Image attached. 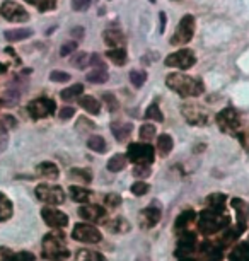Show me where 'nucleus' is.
Returning a JSON list of instances; mask_svg holds the SVG:
<instances>
[{"label":"nucleus","instance_id":"nucleus-1","mask_svg":"<svg viewBox=\"0 0 249 261\" xmlns=\"http://www.w3.org/2000/svg\"><path fill=\"white\" fill-rule=\"evenodd\" d=\"M165 84L171 91L178 92L183 97H198L205 91L202 79L186 75V73H169Z\"/></svg>","mask_w":249,"mask_h":261},{"label":"nucleus","instance_id":"nucleus-2","mask_svg":"<svg viewBox=\"0 0 249 261\" xmlns=\"http://www.w3.org/2000/svg\"><path fill=\"white\" fill-rule=\"evenodd\" d=\"M41 248H43V258L50 261H63L70 256V251H68L65 241H63V236L58 232L46 234L43 238Z\"/></svg>","mask_w":249,"mask_h":261},{"label":"nucleus","instance_id":"nucleus-3","mask_svg":"<svg viewBox=\"0 0 249 261\" xmlns=\"http://www.w3.org/2000/svg\"><path fill=\"white\" fill-rule=\"evenodd\" d=\"M229 225V217L224 212L205 208L200 215L198 220V229L203 236H212L218 232V230L226 229Z\"/></svg>","mask_w":249,"mask_h":261},{"label":"nucleus","instance_id":"nucleus-4","mask_svg":"<svg viewBox=\"0 0 249 261\" xmlns=\"http://www.w3.org/2000/svg\"><path fill=\"white\" fill-rule=\"evenodd\" d=\"M217 125L224 134L232 135V137H237L242 132L241 130V126H242L241 116H239V113L234 110V108H226V110H222L218 113Z\"/></svg>","mask_w":249,"mask_h":261},{"label":"nucleus","instance_id":"nucleus-5","mask_svg":"<svg viewBox=\"0 0 249 261\" xmlns=\"http://www.w3.org/2000/svg\"><path fill=\"white\" fill-rule=\"evenodd\" d=\"M195 34V17L193 16H184L181 21H179L178 28L174 31V36L171 38V45L174 46H183L189 43L193 39Z\"/></svg>","mask_w":249,"mask_h":261},{"label":"nucleus","instance_id":"nucleus-6","mask_svg":"<svg viewBox=\"0 0 249 261\" xmlns=\"http://www.w3.org/2000/svg\"><path fill=\"white\" fill-rule=\"evenodd\" d=\"M128 159L133 164H152L155 157V149L150 144H131L126 152Z\"/></svg>","mask_w":249,"mask_h":261},{"label":"nucleus","instance_id":"nucleus-7","mask_svg":"<svg viewBox=\"0 0 249 261\" xmlns=\"http://www.w3.org/2000/svg\"><path fill=\"white\" fill-rule=\"evenodd\" d=\"M36 196L40 201H45L48 205H60L65 200V191L57 185H38Z\"/></svg>","mask_w":249,"mask_h":261},{"label":"nucleus","instance_id":"nucleus-8","mask_svg":"<svg viewBox=\"0 0 249 261\" xmlns=\"http://www.w3.org/2000/svg\"><path fill=\"white\" fill-rule=\"evenodd\" d=\"M164 63L168 67L179 68V70H188V68H191L195 63H197V57H195V53L191 50L183 48V50L171 53V55L165 58Z\"/></svg>","mask_w":249,"mask_h":261},{"label":"nucleus","instance_id":"nucleus-9","mask_svg":"<svg viewBox=\"0 0 249 261\" xmlns=\"http://www.w3.org/2000/svg\"><path fill=\"white\" fill-rule=\"evenodd\" d=\"M72 238L79 243L86 244H96L102 239L101 230L92 224H77L74 230H72Z\"/></svg>","mask_w":249,"mask_h":261},{"label":"nucleus","instance_id":"nucleus-10","mask_svg":"<svg viewBox=\"0 0 249 261\" xmlns=\"http://www.w3.org/2000/svg\"><path fill=\"white\" fill-rule=\"evenodd\" d=\"M181 113L184 116L189 125H195V126H203L208 123V113L207 110H203L200 105H195V102H186L183 105L181 108Z\"/></svg>","mask_w":249,"mask_h":261},{"label":"nucleus","instance_id":"nucleus-11","mask_svg":"<svg viewBox=\"0 0 249 261\" xmlns=\"http://www.w3.org/2000/svg\"><path fill=\"white\" fill-rule=\"evenodd\" d=\"M57 110L55 101L48 99V97H40V99H34L27 105V111L34 120H41V118L51 116Z\"/></svg>","mask_w":249,"mask_h":261},{"label":"nucleus","instance_id":"nucleus-12","mask_svg":"<svg viewBox=\"0 0 249 261\" xmlns=\"http://www.w3.org/2000/svg\"><path fill=\"white\" fill-rule=\"evenodd\" d=\"M0 14H2V17H6L7 21H11V22H22L29 19V14L26 12V9L19 6L17 2H12V0L2 2Z\"/></svg>","mask_w":249,"mask_h":261},{"label":"nucleus","instance_id":"nucleus-13","mask_svg":"<svg viewBox=\"0 0 249 261\" xmlns=\"http://www.w3.org/2000/svg\"><path fill=\"white\" fill-rule=\"evenodd\" d=\"M41 217L46 222V225H50L53 229H62L68 224V215L63 214L62 210L55 208V205H48L41 210Z\"/></svg>","mask_w":249,"mask_h":261},{"label":"nucleus","instance_id":"nucleus-14","mask_svg":"<svg viewBox=\"0 0 249 261\" xmlns=\"http://www.w3.org/2000/svg\"><path fill=\"white\" fill-rule=\"evenodd\" d=\"M231 205L234 206L236 210V215H237V225H239V230L246 229V224H247V219H249V203H246L242 198H232Z\"/></svg>","mask_w":249,"mask_h":261},{"label":"nucleus","instance_id":"nucleus-15","mask_svg":"<svg viewBox=\"0 0 249 261\" xmlns=\"http://www.w3.org/2000/svg\"><path fill=\"white\" fill-rule=\"evenodd\" d=\"M77 214H79L80 219H84V220L97 222V220H101L106 217V210L99 205H82Z\"/></svg>","mask_w":249,"mask_h":261},{"label":"nucleus","instance_id":"nucleus-16","mask_svg":"<svg viewBox=\"0 0 249 261\" xmlns=\"http://www.w3.org/2000/svg\"><path fill=\"white\" fill-rule=\"evenodd\" d=\"M195 243H197V238H195V234L193 232H188V230H183L176 254H178V256H188V254H191L193 249H195Z\"/></svg>","mask_w":249,"mask_h":261},{"label":"nucleus","instance_id":"nucleus-17","mask_svg":"<svg viewBox=\"0 0 249 261\" xmlns=\"http://www.w3.org/2000/svg\"><path fill=\"white\" fill-rule=\"evenodd\" d=\"M102 39H104V43L108 45L109 48H123L126 39L123 36V33L120 31V29H106L104 34H102Z\"/></svg>","mask_w":249,"mask_h":261},{"label":"nucleus","instance_id":"nucleus-18","mask_svg":"<svg viewBox=\"0 0 249 261\" xmlns=\"http://www.w3.org/2000/svg\"><path fill=\"white\" fill-rule=\"evenodd\" d=\"M142 224H144V227H154V225H157V222L160 220V210L157 206H147V208L142 210Z\"/></svg>","mask_w":249,"mask_h":261},{"label":"nucleus","instance_id":"nucleus-19","mask_svg":"<svg viewBox=\"0 0 249 261\" xmlns=\"http://www.w3.org/2000/svg\"><path fill=\"white\" fill-rule=\"evenodd\" d=\"M195 219H197V214H195L193 210H184L181 215L176 219L174 222V229L178 230V232H183V230H188V227L195 222Z\"/></svg>","mask_w":249,"mask_h":261},{"label":"nucleus","instance_id":"nucleus-20","mask_svg":"<svg viewBox=\"0 0 249 261\" xmlns=\"http://www.w3.org/2000/svg\"><path fill=\"white\" fill-rule=\"evenodd\" d=\"M14 214V205L12 201L7 198L6 193L0 191V222H6Z\"/></svg>","mask_w":249,"mask_h":261},{"label":"nucleus","instance_id":"nucleus-21","mask_svg":"<svg viewBox=\"0 0 249 261\" xmlns=\"http://www.w3.org/2000/svg\"><path fill=\"white\" fill-rule=\"evenodd\" d=\"M106 227H108V230H111V232H115V234H125V232H128V230L131 229L128 220H125L123 217H116V219L106 222Z\"/></svg>","mask_w":249,"mask_h":261},{"label":"nucleus","instance_id":"nucleus-22","mask_svg":"<svg viewBox=\"0 0 249 261\" xmlns=\"http://www.w3.org/2000/svg\"><path fill=\"white\" fill-rule=\"evenodd\" d=\"M174 147V142H173V137L168 135V134H162L157 139V152L160 157H168L171 154Z\"/></svg>","mask_w":249,"mask_h":261},{"label":"nucleus","instance_id":"nucleus-23","mask_svg":"<svg viewBox=\"0 0 249 261\" xmlns=\"http://www.w3.org/2000/svg\"><path fill=\"white\" fill-rule=\"evenodd\" d=\"M231 261H249V243H241L229 254Z\"/></svg>","mask_w":249,"mask_h":261},{"label":"nucleus","instance_id":"nucleus-24","mask_svg":"<svg viewBox=\"0 0 249 261\" xmlns=\"http://www.w3.org/2000/svg\"><path fill=\"white\" fill-rule=\"evenodd\" d=\"M38 171H40L41 176H45L48 179H57L58 176H60V171H58V166L53 164V162L46 161V162H41L40 166H38Z\"/></svg>","mask_w":249,"mask_h":261},{"label":"nucleus","instance_id":"nucleus-25","mask_svg":"<svg viewBox=\"0 0 249 261\" xmlns=\"http://www.w3.org/2000/svg\"><path fill=\"white\" fill-rule=\"evenodd\" d=\"M79 102H80V106L84 108L86 111L92 113V115H97L99 110H101V102L97 101L94 96H80Z\"/></svg>","mask_w":249,"mask_h":261},{"label":"nucleus","instance_id":"nucleus-26","mask_svg":"<svg viewBox=\"0 0 249 261\" xmlns=\"http://www.w3.org/2000/svg\"><path fill=\"white\" fill-rule=\"evenodd\" d=\"M126 164H128V155H125V154H115L108 161V169L111 172H120L121 169H125Z\"/></svg>","mask_w":249,"mask_h":261},{"label":"nucleus","instance_id":"nucleus-27","mask_svg":"<svg viewBox=\"0 0 249 261\" xmlns=\"http://www.w3.org/2000/svg\"><path fill=\"white\" fill-rule=\"evenodd\" d=\"M70 196H72V200L77 201V203H87V201L92 198V193L89 190L82 188V186H72Z\"/></svg>","mask_w":249,"mask_h":261},{"label":"nucleus","instance_id":"nucleus-28","mask_svg":"<svg viewBox=\"0 0 249 261\" xmlns=\"http://www.w3.org/2000/svg\"><path fill=\"white\" fill-rule=\"evenodd\" d=\"M111 132H113V135H115V139L121 142V140H126L128 139V135L131 134V125H123V123H113L111 125Z\"/></svg>","mask_w":249,"mask_h":261},{"label":"nucleus","instance_id":"nucleus-29","mask_svg":"<svg viewBox=\"0 0 249 261\" xmlns=\"http://www.w3.org/2000/svg\"><path fill=\"white\" fill-rule=\"evenodd\" d=\"M207 205H208V208H212V210L226 212V195H222V193L210 195L207 198Z\"/></svg>","mask_w":249,"mask_h":261},{"label":"nucleus","instance_id":"nucleus-30","mask_svg":"<svg viewBox=\"0 0 249 261\" xmlns=\"http://www.w3.org/2000/svg\"><path fill=\"white\" fill-rule=\"evenodd\" d=\"M108 58L115 65H125L126 60H128V55H126L125 48H111V50H108Z\"/></svg>","mask_w":249,"mask_h":261},{"label":"nucleus","instance_id":"nucleus-31","mask_svg":"<svg viewBox=\"0 0 249 261\" xmlns=\"http://www.w3.org/2000/svg\"><path fill=\"white\" fill-rule=\"evenodd\" d=\"M87 81L92 84H102L108 81V70L104 67H94V70L87 73Z\"/></svg>","mask_w":249,"mask_h":261},{"label":"nucleus","instance_id":"nucleus-32","mask_svg":"<svg viewBox=\"0 0 249 261\" xmlns=\"http://www.w3.org/2000/svg\"><path fill=\"white\" fill-rule=\"evenodd\" d=\"M82 92H84V86L82 84H74L72 87H68V89L62 91V99L63 101H72V99H79L82 96Z\"/></svg>","mask_w":249,"mask_h":261},{"label":"nucleus","instance_id":"nucleus-33","mask_svg":"<svg viewBox=\"0 0 249 261\" xmlns=\"http://www.w3.org/2000/svg\"><path fill=\"white\" fill-rule=\"evenodd\" d=\"M31 34H33L31 29H11V31H6V39L11 43H16L29 38Z\"/></svg>","mask_w":249,"mask_h":261},{"label":"nucleus","instance_id":"nucleus-34","mask_svg":"<svg viewBox=\"0 0 249 261\" xmlns=\"http://www.w3.org/2000/svg\"><path fill=\"white\" fill-rule=\"evenodd\" d=\"M87 147H89L91 150L97 152V154H104L106 149H108V144H106V140L102 139V137L94 135V137H91V139L87 140Z\"/></svg>","mask_w":249,"mask_h":261},{"label":"nucleus","instance_id":"nucleus-35","mask_svg":"<svg viewBox=\"0 0 249 261\" xmlns=\"http://www.w3.org/2000/svg\"><path fill=\"white\" fill-rule=\"evenodd\" d=\"M77 259L79 261H108L97 251H89V249H82L77 253Z\"/></svg>","mask_w":249,"mask_h":261},{"label":"nucleus","instance_id":"nucleus-36","mask_svg":"<svg viewBox=\"0 0 249 261\" xmlns=\"http://www.w3.org/2000/svg\"><path fill=\"white\" fill-rule=\"evenodd\" d=\"M70 176H72V179L80 181V183H86V185H89L92 181V174L89 169H77V167H74V169L70 171Z\"/></svg>","mask_w":249,"mask_h":261},{"label":"nucleus","instance_id":"nucleus-37","mask_svg":"<svg viewBox=\"0 0 249 261\" xmlns=\"http://www.w3.org/2000/svg\"><path fill=\"white\" fill-rule=\"evenodd\" d=\"M26 4H31L41 12H48L55 9V0H24Z\"/></svg>","mask_w":249,"mask_h":261},{"label":"nucleus","instance_id":"nucleus-38","mask_svg":"<svg viewBox=\"0 0 249 261\" xmlns=\"http://www.w3.org/2000/svg\"><path fill=\"white\" fill-rule=\"evenodd\" d=\"M145 118H149V120H154V121H159V123L164 121V115H162V111L159 110L157 102H152V105L147 108V111H145Z\"/></svg>","mask_w":249,"mask_h":261},{"label":"nucleus","instance_id":"nucleus-39","mask_svg":"<svg viewBox=\"0 0 249 261\" xmlns=\"http://www.w3.org/2000/svg\"><path fill=\"white\" fill-rule=\"evenodd\" d=\"M6 261H36V256L31 251H17V253L9 254Z\"/></svg>","mask_w":249,"mask_h":261},{"label":"nucleus","instance_id":"nucleus-40","mask_svg":"<svg viewBox=\"0 0 249 261\" xmlns=\"http://www.w3.org/2000/svg\"><path fill=\"white\" fill-rule=\"evenodd\" d=\"M155 137V126L150 125V123H145V125L140 126V139L145 142H150Z\"/></svg>","mask_w":249,"mask_h":261},{"label":"nucleus","instance_id":"nucleus-41","mask_svg":"<svg viewBox=\"0 0 249 261\" xmlns=\"http://www.w3.org/2000/svg\"><path fill=\"white\" fill-rule=\"evenodd\" d=\"M130 81L135 87H142L145 84V81H147V73L144 70H133L130 73Z\"/></svg>","mask_w":249,"mask_h":261},{"label":"nucleus","instance_id":"nucleus-42","mask_svg":"<svg viewBox=\"0 0 249 261\" xmlns=\"http://www.w3.org/2000/svg\"><path fill=\"white\" fill-rule=\"evenodd\" d=\"M130 190H131V193L136 195V196H144L149 191V185L144 183V181H136V183L131 185Z\"/></svg>","mask_w":249,"mask_h":261},{"label":"nucleus","instance_id":"nucleus-43","mask_svg":"<svg viewBox=\"0 0 249 261\" xmlns=\"http://www.w3.org/2000/svg\"><path fill=\"white\" fill-rule=\"evenodd\" d=\"M91 57L87 55V53H80V55H77L74 60H72V65H74L75 68H84L86 65H89Z\"/></svg>","mask_w":249,"mask_h":261},{"label":"nucleus","instance_id":"nucleus-44","mask_svg":"<svg viewBox=\"0 0 249 261\" xmlns=\"http://www.w3.org/2000/svg\"><path fill=\"white\" fill-rule=\"evenodd\" d=\"M133 176H135V178H147V176H150L149 164H135Z\"/></svg>","mask_w":249,"mask_h":261},{"label":"nucleus","instance_id":"nucleus-45","mask_svg":"<svg viewBox=\"0 0 249 261\" xmlns=\"http://www.w3.org/2000/svg\"><path fill=\"white\" fill-rule=\"evenodd\" d=\"M7 145H9V128L0 125V154L7 149Z\"/></svg>","mask_w":249,"mask_h":261},{"label":"nucleus","instance_id":"nucleus-46","mask_svg":"<svg viewBox=\"0 0 249 261\" xmlns=\"http://www.w3.org/2000/svg\"><path fill=\"white\" fill-rule=\"evenodd\" d=\"M104 203H106L108 208H116V206L121 203V196L116 195V193H109V195H106Z\"/></svg>","mask_w":249,"mask_h":261},{"label":"nucleus","instance_id":"nucleus-47","mask_svg":"<svg viewBox=\"0 0 249 261\" xmlns=\"http://www.w3.org/2000/svg\"><path fill=\"white\" fill-rule=\"evenodd\" d=\"M91 0H72V9L75 12H84L91 7Z\"/></svg>","mask_w":249,"mask_h":261},{"label":"nucleus","instance_id":"nucleus-48","mask_svg":"<svg viewBox=\"0 0 249 261\" xmlns=\"http://www.w3.org/2000/svg\"><path fill=\"white\" fill-rule=\"evenodd\" d=\"M68 79H70V75H68L67 72H62V70H53L50 73V81H53V82H67Z\"/></svg>","mask_w":249,"mask_h":261},{"label":"nucleus","instance_id":"nucleus-49","mask_svg":"<svg viewBox=\"0 0 249 261\" xmlns=\"http://www.w3.org/2000/svg\"><path fill=\"white\" fill-rule=\"evenodd\" d=\"M0 125H4L6 128H9V130H12V128L17 126V120L11 115H6V116L0 118Z\"/></svg>","mask_w":249,"mask_h":261},{"label":"nucleus","instance_id":"nucleus-50","mask_svg":"<svg viewBox=\"0 0 249 261\" xmlns=\"http://www.w3.org/2000/svg\"><path fill=\"white\" fill-rule=\"evenodd\" d=\"M77 48V43L75 41H70V43H63L62 45V50H60V55L62 57H67L70 55V53H74Z\"/></svg>","mask_w":249,"mask_h":261},{"label":"nucleus","instance_id":"nucleus-51","mask_svg":"<svg viewBox=\"0 0 249 261\" xmlns=\"http://www.w3.org/2000/svg\"><path fill=\"white\" fill-rule=\"evenodd\" d=\"M102 99L106 101V105H108L109 111H116V110H118V101H116V97L113 94H104V96H102Z\"/></svg>","mask_w":249,"mask_h":261},{"label":"nucleus","instance_id":"nucleus-52","mask_svg":"<svg viewBox=\"0 0 249 261\" xmlns=\"http://www.w3.org/2000/svg\"><path fill=\"white\" fill-rule=\"evenodd\" d=\"M74 108H70V106H65V108H62L60 110V118L62 120H70L72 116H74Z\"/></svg>","mask_w":249,"mask_h":261},{"label":"nucleus","instance_id":"nucleus-53","mask_svg":"<svg viewBox=\"0 0 249 261\" xmlns=\"http://www.w3.org/2000/svg\"><path fill=\"white\" fill-rule=\"evenodd\" d=\"M237 139L241 140L242 147L246 149V152L249 154V132H241V134L237 135Z\"/></svg>","mask_w":249,"mask_h":261},{"label":"nucleus","instance_id":"nucleus-54","mask_svg":"<svg viewBox=\"0 0 249 261\" xmlns=\"http://www.w3.org/2000/svg\"><path fill=\"white\" fill-rule=\"evenodd\" d=\"M12 251L11 249H7V248H0V261H6L7 259V256L11 254Z\"/></svg>","mask_w":249,"mask_h":261},{"label":"nucleus","instance_id":"nucleus-55","mask_svg":"<svg viewBox=\"0 0 249 261\" xmlns=\"http://www.w3.org/2000/svg\"><path fill=\"white\" fill-rule=\"evenodd\" d=\"M159 17H160V33H164V29H165V14L160 12Z\"/></svg>","mask_w":249,"mask_h":261},{"label":"nucleus","instance_id":"nucleus-56","mask_svg":"<svg viewBox=\"0 0 249 261\" xmlns=\"http://www.w3.org/2000/svg\"><path fill=\"white\" fill-rule=\"evenodd\" d=\"M82 33H84V29H82V28H80V29L77 28V29H74V31H72V34H74L75 38H82V36H84Z\"/></svg>","mask_w":249,"mask_h":261},{"label":"nucleus","instance_id":"nucleus-57","mask_svg":"<svg viewBox=\"0 0 249 261\" xmlns=\"http://www.w3.org/2000/svg\"><path fill=\"white\" fill-rule=\"evenodd\" d=\"M4 72H6V65H4V63H0V75H2Z\"/></svg>","mask_w":249,"mask_h":261},{"label":"nucleus","instance_id":"nucleus-58","mask_svg":"<svg viewBox=\"0 0 249 261\" xmlns=\"http://www.w3.org/2000/svg\"><path fill=\"white\" fill-rule=\"evenodd\" d=\"M181 261H195V259H191V258H188V256H184V258H183Z\"/></svg>","mask_w":249,"mask_h":261},{"label":"nucleus","instance_id":"nucleus-59","mask_svg":"<svg viewBox=\"0 0 249 261\" xmlns=\"http://www.w3.org/2000/svg\"><path fill=\"white\" fill-rule=\"evenodd\" d=\"M150 2H155V0H150Z\"/></svg>","mask_w":249,"mask_h":261}]
</instances>
